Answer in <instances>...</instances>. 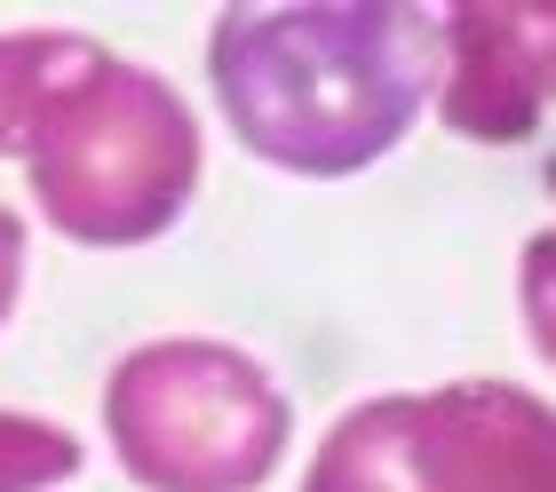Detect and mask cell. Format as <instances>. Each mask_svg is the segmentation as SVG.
I'll use <instances>...</instances> for the list:
<instances>
[{"mask_svg": "<svg viewBox=\"0 0 556 492\" xmlns=\"http://www.w3.org/2000/svg\"><path fill=\"white\" fill-rule=\"evenodd\" d=\"M80 469V445L64 429H40V421H9L0 413V492H33L48 477H72Z\"/></svg>", "mask_w": 556, "mask_h": 492, "instance_id": "cell-6", "label": "cell"}, {"mask_svg": "<svg viewBox=\"0 0 556 492\" xmlns=\"http://www.w3.org/2000/svg\"><path fill=\"white\" fill-rule=\"evenodd\" d=\"M104 413L151 492H239L278 461L287 437V405L263 366L215 342H160L128 357L112 374Z\"/></svg>", "mask_w": 556, "mask_h": 492, "instance_id": "cell-3", "label": "cell"}, {"mask_svg": "<svg viewBox=\"0 0 556 492\" xmlns=\"http://www.w3.org/2000/svg\"><path fill=\"white\" fill-rule=\"evenodd\" d=\"M406 16H223L215 88L239 136L278 167L342 175L397 143L421 103L414 56H397Z\"/></svg>", "mask_w": 556, "mask_h": 492, "instance_id": "cell-1", "label": "cell"}, {"mask_svg": "<svg viewBox=\"0 0 556 492\" xmlns=\"http://www.w3.org/2000/svg\"><path fill=\"white\" fill-rule=\"evenodd\" d=\"M302 492H548V413L493 381L358 405Z\"/></svg>", "mask_w": 556, "mask_h": 492, "instance_id": "cell-4", "label": "cell"}, {"mask_svg": "<svg viewBox=\"0 0 556 492\" xmlns=\"http://www.w3.org/2000/svg\"><path fill=\"white\" fill-rule=\"evenodd\" d=\"M9 294H16V223L0 215V310H9Z\"/></svg>", "mask_w": 556, "mask_h": 492, "instance_id": "cell-7", "label": "cell"}, {"mask_svg": "<svg viewBox=\"0 0 556 492\" xmlns=\"http://www.w3.org/2000/svg\"><path fill=\"white\" fill-rule=\"evenodd\" d=\"M199 136L191 112L151 72L104 64L72 72L33 127L40 206L72 239H151L191 191Z\"/></svg>", "mask_w": 556, "mask_h": 492, "instance_id": "cell-2", "label": "cell"}, {"mask_svg": "<svg viewBox=\"0 0 556 492\" xmlns=\"http://www.w3.org/2000/svg\"><path fill=\"white\" fill-rule=\"evenodd\" d=\"M533 16H453V64H445V119L462 136H485V143H517L533 136L541 119V64H548V40L517 48Z\"/></svg>", "mask_w": 556, "mask_h": 492, "instance_id": "cell-5", "label": "cell"}]
</instances>
